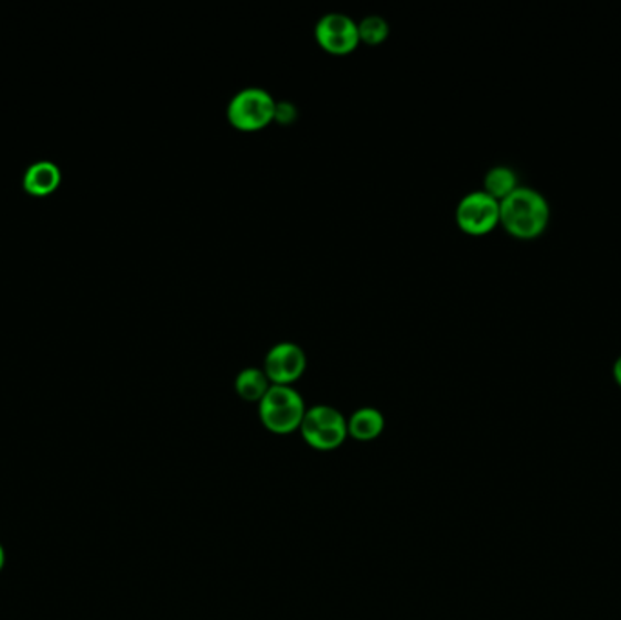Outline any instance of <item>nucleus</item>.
<instances>
[{
  "instance_id": "obj_1",
  "label": "nucleus",
  "mask_w": 621,
  "mask_h": 620,
  "mask_svg": "<svg viewBox=\"0 0 621 620\" xmlns=\"http://www.w3.org/2000/svg\"><path fill=\"white\" fill-rule=\"evenodd\" d=\"M549 202L533 188L520 186L500 202V224L511 237L520 240L538 238L549 226Z\"/></svg>"
},
{
  "instance_id": "obj_2",
  "label": "nucleus",
  "mask_w": 621,
  "mask_h": 620,
  "mask_svg": "<svg viewBox=\"0 0 621 620\" xmlns=\"http://www.w3.org/2000/svg\"><path fill=\"white\" fill-rule=\"evenodd\" d=\"M258 415L264 428L271 434H293L295 429H300L306 415L302 395L293 386L271 384V388L267 389L263 400L258 403Z\"/></svg>"
},
{
  "instance_id": "obj_3",
  "label": "nucleus",
  "mask_w": 621,
  "mask_h": 620,
  "mask_svg": "<svg viewBox=\"0 0 621 620\" xmlns=\"http://www.w3.org/2000/svg\"><path fill=\"white\" fill-rule=\"evenodd\" d=\"M277 100L266 89L246 88L238 92L227 106V120L238 131H260L275 122Z\"/></svg>"
},
{
  "instance_id": "obj_4",
  "label": "nucleus",
  "mask_w": 621,
  "mask_h": 620,
  "mask_svg": "<svg viewBox=\"0 0 621 620\" xmlns=\"http://www.w3.org/2000/svg\"><path fill=\"white\" fill-rule=\"evenodd\" d=\"M300 431L306 442L319 451H333L344 445L347 437V420L339 409L331 406H314L306 409Z\"/></svg>"
},
{
  "instance_id": "obj_5",
  "label": "nucleus",
  "mask_w": 621,
  "mask_h": 620,
  "mask_svg": "<svg viewBox=\"0 0 621 620\" xmlns=\"http://www.w3.org/2000/svg\"><path fill=\"white\" fill-rule=\"evenodd\" d=\"M458 228L471 237H483L500 224V202L483 192L463 196L457 207Z\"/></svg>"
},
{
  "instance_id": "obj_6",
  "label": "nucleus",
  "mask_w": 621,
  "mask_h": 620,
  "mask_svg": "<svg viewBox=\"0 0 621 620\" xmlns=\"http://www.w3.org/2000/svg\"><path fill=\"white\" fill-rule=\"evenodd\" d=\"M314 39L324 52L347 55L358 47V22L344 13H328L317 22Z\"/></svg>"
},
{
  "instance_id": "obj_7",
  "label": "nucleus",
  "mask_w": 621,
  "mask_h": 620,
  "mask_svg": "<svg viewBox=\"0 0 621 620\" xmlns=\"http://www.w3.org/2000/svg\"><path fill=\"white\" fill-rule=\"evenodd\" d=\"M264 372L269 383L291 386L306 372V353L295 342H280L267 352Z\"/></svg>"
},
{
  "instance_id": "obj_8",
  "label": "nucleus",
  "mask_w": 621,
  "mask_h": 620,
  "mask_svg": "<svg viewBox=\"0 0 621 620\" xmlns=\"http://www.w3.org/2000/svg\"><path fill=\"white\" fill-rule=\"evenodd\" d=\"M61 170L53 162L41 161L31 164L24 175V190L33 196H47L61 186Z\"/></svg>"
},
{
  "instance_id": "obj_9",
  "label": "nucleus",
  "mask_w": 621,
  "mask_h": 620,
  "mask_svg": "<svg viewBox=\"0 0 621 620\" xmlns=\"http://www.w3.org/2000/svg\"><path fill=\"white\" fill-rule=\"evenodd\" d=\"M384 426V415L378 409L360 408L347 420V435H351L353 439L367 442V440H375L376 437H381Z\"/></svg>"
},
{
  "instance_id": "obj_10",
  "label": "nucleus",
  "mask_w": 621,
  "mask_h": 620,
  "mask_svg": "<svg viewBox=\"0 0 621 620\" xmlns=\"http://www.w3.org/2000/svg\"><path fill=\"white\" fill-rule=\"evenodd\" d=\"M269 388H271V383H269L266 372L258 367L242 370L235 381L238 397L244 398L247 403H260Z\"/></svg>"
},
{
  "instance_id": "obj_11",
  "label": "nucleus",
  "mask_w": 621,
  "mask_h": 620,
  "mask_svg": "<svg viewBox=\"0 0 621 620\" xmlns=\"http://www.w3.org/2000/svg\"><path fill=\"white\" fill-rule=\"evenodd\" d=\"M518 188V175L507 165H494L493 170H489L488 175L483 179V192L499 202L507 199Z\"/></svg>"
},
{
  "instance_id": "obj_12",
  "label": "nucleus",
  "mask_w": 621,
  "mask_h": 620,
  "mask_svg": "<svg viewBox=\"0 0 621 620\" xmlns=\"http://www.w3.org/2000/svg\"><path fill=\"white\" fill-rule=\"evenodd\" d=\"M358 36L367 46H381L389 36V24L378 15L365 17L358 22Z\"/></svg>"
},
{
  "instance_id": "obj_13",
  "label": "nucleus",
  "mask_w": 621,
  "mask_h": 620,
  "mask_svg": "<svg viewBox=\"0 0 621 620\" xmlns=\"http://www.w3.org/2000/svg\"><path fill=\"white\" fill-rule=\"evenodd\" d=\"M297 108L295 104L283 100V103H277V108H275V122L278 125H291L297 120Z\"/></svg>"
},
{
  "instance_id": "obj_14",
  "label": "nucleus",
  "mask_w": 621,
  "mask_h": 620,
  "mask_svg": "<svg viewBox=\"0 0 621 620\" xmlns=\"http://www.w3.org/2000/svg\"><path fill=\"white\" fill-rule=\"evenodd\" d=\"M612 377L617 381L618 386L621 388V355L614 362V366H612Z\"/></svg>"
},
{
  "instance_id": "obj_15",
  "label": "nucleus",
  "mask_w": 621,
  "mask_h": 620,
  "mask_svg": "<svg viewBox=\"0 0 621 620\" xmlns=\"http://www.w3.org/2000/svg\"><path fill=\"white\" fill-rule=\"evenodd\" d=\"M4 564H6V552L4 548H2V544H0V571L4 569Z\"/></svg>"
}]
</instances>
